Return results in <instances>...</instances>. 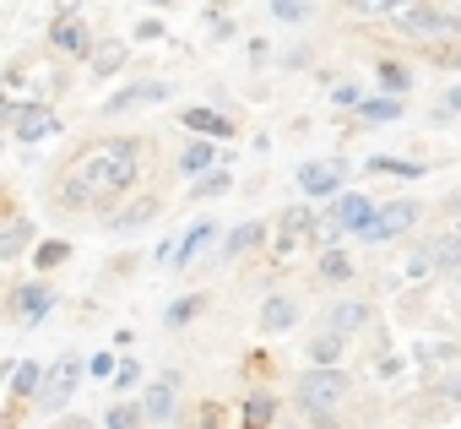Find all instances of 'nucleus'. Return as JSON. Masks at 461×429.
I'll return each instance as SVG.
<instances>
[{
	"label": "nucleus",
	"mask_w": 461,
	"mask_h": 429,
	"mask_svg": "<svg viewBox=\"0 0 461 429\" xmlns=\"http://www.w3.org/2000/svg\"><path fill=\"white\" fill-rule=\"evenodd\" d=\"M71 169L93 185V196H131L141 179V141L136 136H104V141L82 147Z\"/></svg>",
	"instance_id": "obj_1"
},
{
	"label": "nucleus",
	"mask_w": 461,
	"mask_h": 429,
	"mask_svg": "<svg viewBox=\"0 0 461 429\" xmlns=\"http://www.w3.org/2000/svg\"><path fill=\"white\" fill-rule=\"evenodd\" d=\"M0 114H6V131L17 147H44L66 131L55 104H44V98H0Z\"/></svg>",
	"instance_id": "obj_2"
},
{
	"label": "nucleus",
	"mask_w": 461,
	"mask_h": 429,
	"mask_svg": "<svg viewBox=\"0 0 461 429\" xmlns=\"http://www.w3.org/2000/svg\"><path fill=\"white\" fill-rule=\"evenodd\" d=\"M348 397H353V375H348V370H304V375H299V407H304L310 418L337 413Z\"/></svg>",
	"instance_id": "obj_3"
},
{
	"label": "nucleus",
	"mask_w": 461,
	"mask_h": 429,
	"mask_svg": "<svg viewBox=\"0 0 461 429\" xmlns=\"http://www.w3.org/2000/svg\"><path fill=\"white\" fill-rule=\"evenodd\" d=\"M82 380H87V359H82V353H60V359L50 364V386H44V397H39V413H44V418H66V407H71V397H77Z\"/></svg>",
	"instance_id": "obj_4"
},
{
	"label": "nucleus",
	"mask_w": 461,
	"mask_h": 429,
	"mask_svg": "<svg viewBox=\"0 0 461 429\" xmlns=\"http://www.w3.org/2000/svg\"><path fill=\"white\" fill-rule=\"evenodd\" d=\"M44 39H50L60 55H71V60H93V50H98V33L87 28V17H82L77 6H55Z\"/></svg>",
	"instance_id": "obj_5"
},
{
	"label": "nucleus",
	"mask_w": 461,
	"mask_h": 429,
	"mask_svg": "<svg viewBox=\"0 0 461 429\" xmlns=\"http://www.w3.org/2000/svg\"><path fill=\"white\" fill-rule=\"evenodd\" d=\"M396 28H402L407 39L439 44V39H456V33H461V12H456V6H402Z\"/></svg>",
	"instance_id": "obj_6"
},
{
	"label": "nucleus",
	"mask_w": 461,
	"mask_h": 429,
	"mask_svg": "<svg viewBox=\"0 0 461 429\" xmlns=\"http://www.w3.org/2000/svg\"><path fill=\"white\" fill-rule=\"evenodd\" d=\"M55 305H60V288L50 278H28L12 288V321H23V326H44L55 315Z\"/></svg>",
	"instance_id": "obj_7"
},
{
	"label": "nucleus",
	"mask_w": 461,
	"mask_h": 429,
	"mask_svg": "<svg viewBox=\"0 0 461 429\" xmlns=\"http://www.w3.org/2000/svg\"><path fill=\"white\" fill-rule=\"evenodd\" d=\"M418 218H423V206H418L412 196H391V201H380V218H375V229L364 234V245H391V240L412 234Z\"/></svg>",
	"instance_id": "obj_8"
},
{
	"label": "nucleus",
	"mask_w": 461,
	"mask_h": 429,
	"mask_svg": "<svg viewBox=\"0 0 461 429\" xmlns=\"http://www.w3.org/2000/svg\"><path fill=\"white\" fill-rule=\"evenodd\" d=\"M179 125H185V136L190 141H217V147H228L234 141V114H222L217 104H190V109H179Z\"/></svg>",
	"instance_id": "obj_9"
},
{
	"label": "nucleus",
	"mask_w": 461,
	"mask_h": 429,
	"mask_svg": "<svg viewBox=\"0 0 461 429\" xmlns=\"http://www.w3.org/2000/svg\"><path fill=\"white\" fill-rule=\"evenodd\" d=\"M299 190H304L310 206H331V201L348 190V174H342V163H315V158H304V163H299Z\"/></svg>",
	"instance_id": "obj_10"
},
{
	"label": "nucleus",
	"mask_w": 461,
	"mask_h": 429,
	"mask_svg": "<svg viewBox=\"0 0 461 429\" xmlns=\"http://www.w3.org/2000/svg\"><path fill=\"white\" fill-rule=\"evenodd\" d=\"M168 98H174L168 82L136 77V82H125V87H114V93L104 98V114H131V109H152V104H168Z\"/></svg>",
	"instance_id": "obj_11"
},
{
	"label": "nucleus",
	"mask_w": 461,
	"mask_h": 429,
	"mask_svg": "<svg viewBox=\"0 0 461 429\" xmlns=\"http://www.w3.org/2000/svg\"><path fill=\"white\" fill-rule=\"evenodd\" d=\"M331 218L342 224V234H348V240H364V234L375 229V218H380V201H375V196H364V190H342V196L331 201Z\"/></svg>",
	"instance_id": "obj_12"
},
{
	"label": "nucleus",
	"mask_w": 461,
	"mask_h": 429,
	"mask_svg": "<svg viewBox=\"0 0 461 429\" xmlns=\"http://www.w3.org/2000/svg\"><path fill=\"white\" fill-rule=\"evenodd\" d=\"M234 163V152L228 147H217V141H185L179 152H174V169L195 185V179H206V174H217V169H228Z\"/></svg>",
	"instance_id": "obj_13"
},
{
	"label": "nucleus",
	"mask_w": 461,
	"mask_h": 429,
	"mask_svg": "<svg viewBox=\"0 0 461 429\" xmlns=\"http://www.w3.org/2000/svg\"><path fill=\"white\" fill-rule=\"evenodd\" d=\"M315 212H321V206H310V201H294V206L283 212V218H277V234H272V251H277V256H294V251L310 240Z\"/></svg>",
	"instance_id": "obj_14"
},
{
	"label": "nucleus",
	"mask_w": 461,
	"mask_h": 429,
	"mask_svg": "<svg viewBox=\"0 0 461 429\" xmlns=\"http://www.w3.org/2000/svg\"><path fill=\"white\" fill-rule=\"evenodd\" d=\"M369 321H375L369 299H331V305H326V315H321V332H337V337H348V342H353Z\"/></svg>",
	"instance_id": "obj_15"
},
{
	"label": "nucleus",
	"mask_w": 461,
	"mask_h": 429,
	"mask_svg": "<svg viewBox=\"0 0 461 429\" xmlns=\"http://www.w3.org/2000/svg\"><path fill=\"white\" fill-rule=\"evenodd\" d=\"M141 407H147V424H174V407H179V370H158L152 386L141 391Z\"/></svg>",
	"instance_id": "obj_16"
},
{
	"label": "nucleus",
	"mask_w": 461,
	"mask_h": 429,
	"mask_svg": "<svg viewBox=\"0 0 461 429\" xmlns=\"http://www.w3.org/2000/svg\"><path fill=\"white\" fill-rule=\"evenodd\" d=\"M158 212H163V201L141 190V196H131L125 206H114V212H104V229H109V234H136V229H147V224L158 218Z\"/></svg>",
	"instance_id": "obj_17"
},
{
	"label": "nucleus",
	"mask_w": 461,
	"mask_h": 429,
	"mask_svg": "<svg viewBox=\"0 0 461 429\" xmlns=\"http://www.w3.org/2000/svg\"><path fill=\"white\" fill-rule=\"evenodd\" d=\"M33 251H39V224L28 218V212H12L6 224H0V261H33Z\"/></svg>",
	"instance_id": "obj_18"
},
{
	"label": "nucleus",
	"mask_w": 461,
	"mask_h": 429,
	"mask_svg": "<svg viewBox=\"0 0 461 429\" xmlns=\"http://www.w3.org/2000/svg\"><path fill=\"white\" fill-rule=\"evenodd\" d=\"M299 321H304V310H299L294 294H267V299H261V315H256L261 337H288Z\"/></svg>",
	"instance_id": "obj_19"
},
{
	"label": "nucleus",
	"mask_w": 461,
	"mask_h": 429,
	"mask_svg": "<svg viewBox=\"0 0 461 429\" xmlns=\"http://www.w3.org/2000/svg\"><path fill=\"white\" fill-rule=\"evenodd\" d=\"M212 240L222 245V234H217V218H195V224H190V229H185V234L174 240V272L195 267V261H201V251H206Z\"/></svg>",
	"instance_id": "obj_20"
},
{
	"label": "nucleus",
	"mask_w": 461,
	"mask_h": 429,
	"mask_svg": "<svg viewBox=\"0 0 461 429\" xmlns=\"http://www.w3.org/2000/svg\"><path fill=\"white\" fill-rule=\"evenodd\" d=\"M267 240H272V224H267V218H245V224H234V229L222 234L217 251H222V261H240V256H250V251L267 245Z\"/></svg>",
	"instance_id": "obj_21"
},
{
	"label": "nucleus",
	"mask_w": 461,
	"mask_h": 429,
	"mask_svg": "<svg viewBox=\"0 0 461 429\" xmlns=\"http://www.w3.org/2000/svg\"><path fill=\"white\" fill-rule=\"evenodd\" d=\"M6 386H12V402H39L44 386H50V364H39V359H17Z\"/></svg>",
	"instance_id": "obj_22"
},
{
	"label": "nucleus",
	"mask_w": 461,
	"mask_h": 429,
	"mask_svg": "<svg viewBox=\"0 0 461 429\" xmlns=\"http://www.w3.org/2000/svg\"><path fill=\"white\" fill-rule=\"evenodd\" d=\"M423 256H429V267H434V278H439V272H450V278H461V229H445V234H434V240L423 245Z\"/></svg>",
	"instance_id": "obj_23"
},
{
	"label": "nucleus",
	"mask_w": 461,
	"mask_h": 429,
	"mask_svg": "<svg viewBox=\"0 0 461 429\" xmlns=\"http://www.w3.org/2000/svg\"><path fill=\"white\" fill-rule=\"evenodd\" d=\"M364 169L380 174V179H407V185H418V179L429 174V163H418V158H396V152H375V158H364Z\"/></svg>",
	"instance_id": "obj_24"
},
{
	"label": "nucleus",
	"mask_w": 461,
	"mask_h": 429,
	"mask_svg": "<svg viewBox=\"0 0 461 429\" xmlns=\"http://www.w3.org/2000/svg\"><path fill=\"white\" fill-rule=\"evenodd\" d=\"M304 359H310V370H342V359H348V337H337V332H315V337L304 342Z\"/></svg>",
	"instance_id": "obj_25"
},
{
	"label": "nucleus",
	"mask_w": 461,
	"mask_h": 429,
	"mask_svg": "<svg viewBox=\"0 0 461 429\" xmlns=\"http://www.w3.org/2000/svg\"><path fill=\"white\" fill-rule=\"evenodd\" d=\"M131 66V44L125 39H98L93 60H87V77H120Z\"/></svg>",
	"instance_id": "obj_26"
},
{
	"label": "nucleus",
	"mask_w": 461,
	"mask_h": 429,
	"mask_svg": "<svg viewBox=\"0 0 461 429\" xmlns=\"http://www.w3.org/2000/svg\"><path fill=\"white\" fill-rule=\"evenodd\" d=\"M375 93H385V98H407L412 93V66L407 60H375Z\"/></svg>",
	"instance_id": "obj_27"
},
{
	"label": "nucleus",
	"mask_w": 461,
	"mask_h": 429,
	"mask_svg": "<svg viewBox=\"0 0 461 429\" xmlns=\"http://www.w3.org/2000/svg\"><path fill=\"white\" fill-rule=\"evenodd\" d=\"M240 424L245 429H272L277 424V391H250L240 402Z\"/></svg>",
	"instance_id": "obj_28"
},
{
	"label": "nucleus",
	"mask_w": 461,
	"mask_h": 429,
	"mask_svg": "<svg viewBox=\"0 0 461 429\" xmlns=\"http://www.w3.org/2000/svg\"><path fill=\"white\" fill-rule=\"evenodd\" d=\"M342 240H348V234H342V224L331 218V206H321V212H315V224H310V240H304V245H310L315 256H326V251H342Z\"/></svg>",
	"instance_id": "obj_29"
},
{
	"label": "nucleus",
	"mask_w": 461,
	"mask_h": 429,
	"mask_svg": "<svg viewBox=\"0 0 461 429\" xmlns=\"http://www.w3.org/2000/svg\"><path fill=\"white\" fill-rule=\"evenodd\" d=\"M55 201H60L66 212H82V206H93L98 196H93V185H87V179H82L77 169H66V174L55 179Z\"/></svg>",
	"instance_id": "obj_30"
},
{
	"label": "nucleus",
	"mask_w": 461,
	"mask_h": 429,
	"mask_svg": "<svg viewBox=\"0 0 461 429\" xmlns=\"http://www.w3.org/2000/svg\"><path fill=\"white\" fill-rule=\"evenodd\" d=\"M147 386H152V380H147V370H141V359H136V353H125V359H120V375L109 380V391H114V402H125V397H141Z\"/></svg>",
	"instance_id": "obj_31"
},
{
	"label": "nucleus",
	"mask_w": 461,
	"mask_h": 429,
	"mask_svg": "<svg viewBox=\"0 0 461 429\" xmlns=\"http://www.w3.org/2000/svg\"><path fill=\"white\" fill-rule=\"evenodd\" d=\"M407 114V98H385V93H369V104L358 109V125H396Z\"/></svg>",
	"instance_id": "obj_32"
},
{
	"label": "nucleus",
	"mask_w": 461,
	"mask_h": 429,
	"mask_svg": "<svg viewBox=\"0 0 461 429\" xmlns=\"http://www.w3.org/2000/svg\"><path fill=\"white\" fill-rule=\"evenodd\" d=\"M201 310H206V299H201V294H179V299H168V305H163V326H168V332H185V326H195V321H201Z\"/></svg>",
	"instance_id": "obj_33"
},
{
	"label": "nucleus",
	"mask_w": 461,
	"mask_h": 429,
	"mask_svg": "<svg viewBox=\"0 0 461 429\" xmlns=\"http://www.w3.org/2000/svg\"><path fill=\"white\" fill-rule=\"evenodd\" d=\"M412 359H418L423 370H439V375L461 370V364H456V359H461V348H456V342H418V348H412Z\"/></svg>",
	"instance_id": "obj_34"
},
{
	"label": "nucleus",
	"mask_w": 461,
	"mask_h": 429,
	"mask_svg": "<svg viewBox=\"0 0 461 429\" xmlns=\"http://www.w3.org/2000/svg\"><path fill=\"white\" fill-rule=\"evenodd\" d=\"M71 256H77V251H71V240H39V251H33V272H39V278H50V272H60Z\"/></svg>",
	"instance_id": "obj_35"
},
{
	"label": "nucleus",
	"mask_w": 461,
	"mask_h": 429,
	"mask_svg": "<svg viewBox=\"0 0 461 429\" xmlns=\"http://www.w3.org/2000/svg\"><path fill=\"white\" fill-rule=\"evenodd\" d=\"M104 429H147V407H141V397L109 402V413H104Z\"/></svg>",
	"instance_id": "obj_36"
},
{
	"label": "nucleus",
	"mask_w": 461,
	"mask_h": 429,
	"mask_svg": "<svg viewBox=\"0 0 461 429\" xmlns=\"http://www.w3.org/2000/svg\"><path fill=\"white\" fill-rule=\"evenodd\" d=\"M201 17H206L212 44H234V39H240V23H234V12H228V6H206Z\"/></svg>",
	"instance_id": "obj_37"
},
{
	"label": "nucleus",
	"mask_w": 461,
	"mask_h": 429,
	"mask_svg": "<svg viewBox=\"0 0 461 429\" xmlns=\"http://www.w3.org/2000/svg\"><path fill=\"white\" fill-rule=\"evenodd\" d=\"M315 272H321V283H353V256L326 251V256H315Z\"/></svg>",
	"instance_id": "obj_38"
},
{
	"label": "nucleus",
	"mask_w": 461,
	"mask_h": 429,
	"mask_svg": "<svg viewBox=\"0 0 461 429\" xmlns=\"http://www.w3.org/2000/svg\"><path fill=\"white\" fill-rule=\"evenodd\" d=\"M228 190H234V169H217V174H206V179L190 185V201H222Z\"/></svg>",
	"instance_id": "obj_39"
},
{
	"label": "nucleus",
	"mask_w": 461,
	"mask_h": 429,
	"mask_svg": "<svg viewBox=\"0 0 461 429\" xmlns=\"http://www.w3.org/2000/svg\"><path fill=\"white\" fill-rule=\"evenodd\" d=\"M272 23H288V28H304L310 17H315V6H310V0H272Z\"/></svg>",
	"instance_id": "obj_40"
},
{
	"label": "nucleus",
	"mask_w": 461,
	"mask_h": 429,
	"mask_svg": "<svg viewBox=\"0 0 461 429\" xmlns=\"http://www.w3.org/2000/svg\"><path fill=\"white\" fill-rule=\"evenodd\" d=\"M331 104H337V109H348V114H358V109L369 104V93H364V82H353V77H348V82H331Z\"/></svg>",
	"instance_id": "obj_41"
},
{
	"label": "nucleus",
	"mask_w": 461,
	"mask_h": 429,
	"mask_svg": "<svg viewBox=\"0 0 461 429\" xmlns=\"http://www.w3.org/2000/svg\"><path fill=\"white\" fill-rule=\"evenodd\" d=\"M402 375H407V359H402L396 348H380V353H375V380H380V386H396Z\"/></svg>",
	"instance_id": "obj_42"
},
{
	"label": "nucleus",
	"mask_w": 461,
	"mask_h": 429,
	"mask_svg": "<svg viewBox=\"0 0 461 429\" xmlns=\"http://www.w3.org/2000/svg\"><path fill=\"white\" fill-rule=\"evenodd\" d=\"M120 359H125V353H114V348L87 353V380H114V375H120Z\"/></svg>",
	"instance_id": "obj_43"
},
{
	"label": "nucleus",
	"mask_w": 461,
	"mask_h": 429,
	"mask_svg": "<svg viewBox=\"0 0 461 429\" xmlns=\"http://www.w3.org/2000/svg\"><path fill=\"white\" fill-rule=\"evenodd\" d=\"M168 39V23L163 17H141L136 28H131V44H163Z\"/></svg>",
	"instance_id": "obj_44"
},
{
	"label": "nucleus",
	"mask_w": 461,
	"mask_h": 429,
	"mask_svg": "<svg viewBox=\"0 0 461 429\" xmlns=\"http://www.w3.org/2000/svg\"><path fill=\"white\" fill-rule=\"evenodd\" d=\"M434 397H439V402H450V407H461V370L439 375V380H434Z\"/></svg>",
	"instance_id": "obj_45"
},
{
	"label": "nucleus",
	"mask_w": 461,
	"mask_h": 429,
	"mask_svg": "<svg viewBox=\"0 0 461 429\" xmlns=\"http://www.w3.org/2000/svg\"><path fill=\"white\" fill-rule=\"evenodd\" d=\"M222 402H201V413H195V429H222Z\"/></svg>",
	"instance_id": "obj_46"
},
{
	"label": "nucleus",
	"mask_w": 461,
	"mask_h": 429,
	"mask_svg": "<svg viewBox=\"0 0 461 429\" xmlns=\"http://www.w3.org/2000/svg\"><path fill=\"white\" fill-rule=\"evenodd\" d=\"M407 278H412V283H418V278H434V267H429V256H423V245H418V251L407 256Z\"/></svg>",
	"instance_id": "obj_47"
},
{
	"label": "nucleus",
	"mask_w": 461,
	"mask_h": 429,
	"mask_svg": "<svg viewBox=\"0 0 461 429\" xmlns=\"http://www.w3.org/2000/svg\"><path fill=\"white\" fill-rule=\"evenodd\" d=\"M277 66H283V71H304V66H310V50H283Z\"/></svg>",
	"instance_id": "obj_48"
},
{
	"label": "nucleus",
	"mask_w": 461,
	"mask_h": 429,
	"mask_svg": "<svg viewBox=\"0 0 461 429\" xmlns=\"http://www.w3.org/2000/svg\"><path fill=\"white\" fill-rule=\"evenodd\" d=\"M245 50H250V60H256V66H272V60H277V55H272V44H267V39H250V44H245Z\"/></svg>",
	"instance_id": "obj_49"
},
{
	"label": "nucleus",
	"mask_w": 461,
	"mask_h": 429,
	"mask_svg": "<svg viewBox=\"0 0 461 429\" xmlns=\"http://www.w3.org/2000/svg\"><path fill=\"white\" fill-rule=\"evenodd\" d=\"M6 87H12V98H17V93L28 87V71H23V66H12V71H6Z\"/></svg>",
	"instance_id": "obj_50"
},
{
	"label": "nucleus",
	"mask_w": 461,
	"mask_h": 429,
	"mask_svg": "<svg viewBox=\"0 0 461 429\" xmlns=\"http://www.w3.org/2000/svg\"><path fill=\"white\" fill-rule=\"evenodd\" d=\"M429 125H439V131H445V125H456V114H450L445 104H434V109H429Z\"/></svg>",
	"instance_id": "obj_51"
},
{
	"label": "nucleus",
	"mask_w": 461,
	"mask_h": 429,
	"mask_svg": "<svg viewBox=\"0 0 461 429\" xmlns=\"http://www.w3.org/2000/svg\"><path fill=\"white\" fill-rule=\"evenodd\" d=\"M439 104H445V109H450V114H461V82H450V87H445V98H439Z\"/></svg>",
	"instance_id": "obj_52"
},
{
	"label": "nucleus",
	"mask_w": 461,
	"mask_h": 429,
	"mask_svg": "<svg viewBox=\"0 0 461 429\" xmlns=\"http://www.w3.org/2000/svg\"><path fill=\"white\" fill-rule=\"evenodd\" d=\"M55 429H98V424H93V418H82V413H66Z\"/></svg>",
	"instance_id": "obj_53"
},
{
	"label": "nucleus",
	"mask_w": 461,
	"mask_h": 429,
	"mask_svg": "<svg viewBox=\"0 0 461 429\" xmlns=\"http://www.w3.org/2000/svg\"><path fill=\"white\" fill-rule=\"evenodd\" d=\"M310 429H342V424H337V413H321V418H310Z\"/></svg>",
	"instance_id": "obj_54"
},
{
	"label": "nucleus",
	"mask_w": 461,
	"mask_h": 429,
	"mask_svg": "<svg viewBox=\"0 0 461 429\" xmlns=\"http://www.w3.org/2000/svg\"><path fill=\"white\" fill-rule=\"evenodd\" d=\"M445 212H450V218H461V190H450V196H445Z\"/></svg>",
	"instance_id": "obj_55"
},
{
	"label": "nucleus",
	"mask_w": 461,
	"mask_h": 429,
	"mask_svg": "<svg viewBox=\"0 0 461 429\" xmlns=\"http://www.w3.org/2000/svg\"><path fill=\"white\" fill-rule=\"evenodd\" d=\"M434 60H439V66H461V50H439Z\"/></svg>",
	"instance_id": "obj_56"
},
{
	"label": "nucleus",
	"mask_w": 461,
	"mask_h": 429,
	"mask_svg": "<svg viewBox=\"0 0 461 429\" xmlns=\"http://www.w3.org/2000/svg\"><path fill=\"white\" fill-rule=\"evenodd\" d=\"M456 288H461V278H456Z\"/></svg>",
	"instance_id": "obj_57"
}]
</instances>
